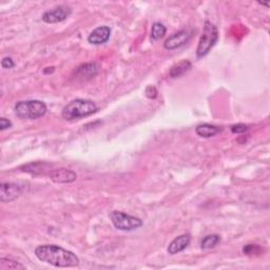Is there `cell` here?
<instances>
[{"label":"cell","instance_id":"cell-24","mask_svg":"<svg viewBox=\"0 0 270 270\" xmlns=\"http://www.w3.org/2000/svg\"><path fill=\"white\" fill-rule=\"evenodd\" d=\"M54 72V67H49V69L43 70L44 74H49V73H53Z\"/></svg>","mask_w":270,"mask_h":270},{"label":"cell","instance_id":"cell-18","mask_svg":"<svg viewBox=\"0 0 270 270\" xmlns=\"http://www.w3.org/2000/svg\"><path fill=\"white\" fill-rule=\"evenodd\" d=\"M47 165L48 164H46V163H32V164L23 166L21 170L24 172L32 173V174H41L44 170L43 167Z\"/></svg>","mask_w":270,"mask_h":270},{"label":"cell","instance_id":"cell-12","mask_svg":"<svg viewBox=\"0 0 270 270\" xmlns=\"http://www.w3.org/2000/svg\"><path fill=\"white\" fill-rule=\"evenodd\" d=\"M98 71H99V66L97 63L88 62V63H85V65L79 66L75 72H76L77 78H82L85 80H88V79H91L92 77H94L96 74H97Z\"/></svg>","mask_w":270,"mask_h":270},{"label":"cell","instance_id":"cell-10","mask_svg":"<svg viewBox=\"0 0 270 270\" xmlns=\"http://www.w3.org/2000/svg\"><path fill=\"white\" fill-rule=\"evenodd\" d=\"M111 35V29L107 27V25H101V27L96 28L94 31L91 32V34L88 37V41L91 44H99L106 43Z\"/></svg>","mask_w":270,"mask_h":270},{"label":"cell","instance_id":"cell-14","mask_svg":"<svg viewBox=\"0 0 270 270\" xmlns=\"http://www.w3.org/2000/svg\"><path fill=\"white\" fill-rule=\"evenodd\" d=\"M191 68L192 65L189 60H182L175 63L174 66H172L169 71V76L172 77V78H177V77H181L185 73H187Z\"/></svg>","mask_w":270,"mask_h":270},{"label":"cell","instance_id":"cell-15","mask_svg":"<svg viewBox=\"0 0 270 270\" xmlns=\"http://www.w3.org/2000/svg\"><path fill=\"white\" fill-rule=\"evenodd\" d=\"M221 242V236L218 234H210L205 236L201 242V247L203 249L214 248L218 243Z\"/></svg>","mask_w":270,"mask_h":270},{"label":"cell","instance_id":"cell-5","mask_svg":"<svg viewBox=\"0 0 270 270\" xmlns=\"http://www.w3.org/2000/svg\"><path fill=\"white\" fill-rule=\"evenodd\" d=\"M110 218L114 227L121 231H133L143 226V221L140 218L121 211H112Z\"/></svg>","mask_w":270,"mask_h":270},{"label":"cell","instance_id":"cell-6","mask_svg":"<svg viewBox=\"0 0 270 270\" xmlns=\"http://www.w3.org/2000/svg\"><path fill=\"white\" fill-rule=\"evenodd\" d=\"M72 14V9L68 5H57L42 14V20L47 23H58L65 21Z\"/></svg>","mask_w":270,"mask_h":270},{"label":"cell","instance_id":"cell-16","mask_svg":"<svg viewBox=\"0 0 270 270\" xmlns=\"http://www.w3.org/2000/svg\"><path fill=\"white\" fill-rule=\"evenodd\" d=\"M0 269L1 270H8V269L19 270V269H25V266L17 261L1 258L0 259Z\"/></svg>","mask_w":270,"mask_h":270},{"label":"cell","instance_id":"cell-20","mask_svg":"<svg viewBox=\"0 0 270 270\" xmlns=\"http://www.w3.org/2000/svg\"><path fill=\"white\" fill-rule=\"evenodd\" d=\"M146 96H147L148 98H150V99L156 98L157 97V90H156V88L153 87V86L147 87V89H146Z\"/></svg>","mask_w":270,"mask_h":270},{"label":"cell","instance_id":"cell-8","mask_svg":"<svg viewBox=\"0 0 270 270\" xmlns=\"http://www.w3.org/2000/svg\"><path fill=\"white\" fill-rule=\"evenodd\" d=\"M191 35H192L191 32L188 30L178 31L176 33L172 34L171 36L167 38L166 41L164 42V48L169 51L181 48L185 43H187V41L190 39Z\"/></svg>","mask_w":270,"mask_h":270},{"label":"cell","instance_id":"cell-9","mask_svg":"<svg viewBox=\"0 0 270 270\" xmlns=\"http://www.w3.org/2000/svg\"><path fill=\"white\" fill-rule=\"evenodd\" d=\"M49 176L51 178V181L56 184H70L75 182L77 178L76 173L67 168L52 170L50 172Z\"/></svg>","mask_w":270,"mask_h":270},{"label":"cell","instance_id":"cell-21","mask_svg":"<svg viewBox=\"0 0 270 270\" xmlns=\"http://www.w3.org/2000/svg\"><path fill=\"white\" fill-rule=\"evenodd\" d=\"M1 66L3 69H12L15 67V62L13 61L11 57H4L1 60Z\"/></svg>","mask_w":270,"mask_h":270},{"label":"cell","instance_id":"cell-23","mask_svg":"<svg viewBox=\"0 0 270 270\" xmlns=\"http://www.w3.org/2000/svg\"><path fill=\"white\" fill-rule=\"evenodd\" d=\"M12 127V121L6 119L5 117H1L0 118V130L4 131L6 129H9V128Z\"/></svg>","mask_w":270,"mask_h":270},{"label":"cell","instance_id":"cell-19","mask_svg":"<svg viewBox=\"0 0 270 270\" xmlns=\"http://www.w3.org/2000/svg\"><path fill=\"white\" fill-rule=\"evenodd\" d=\"M248 129H249V126H247L245 124H236V125L231 126V132L234 134L244 133V132H246Z\"/></svg>","mask_w":270,"mask_h":270},{"label":"cell","instance_id":"cell-22","mask_svg":"<svg viewBox=\"0 0 270 270\" xmlns=\"http://www.w3.org/2000/svg\"><path fill=\"white\" fill-rule=\"evenodd\" d=\"M261 248L258 245H252V244H250V245H247L246 247L243 248V252L246 254H252V252H256V250H260Z\"/></svg>","mask_w":270,"mask_h":270},{"label":"cell","instance_id":"cell-13","mask_svg":"<svg viewBox=\"0 0 270 270\" xmlns=\"http://www.w3.org/2000/svg\"><path fill=\"white\" fill-rule=\"evenodd\" d=\"M223 131V128L220 126L210 125V124H202L198 125L195 128V132L198 136L204 138H209L212 136H215L218 133Z\"/></svg>","mask_w":270,"mask_h":270},{"label":"cell","instance_id":"cell-25","mask_svg":"<svg viewBox=\"0 0 270 270\" xmlns=\"http://www.w3.org/2000/svg\"><path fill=\"white\" fill-rule=\"evenodd\" d=\"M259 3H261L262 5H266V6H269V3H266V2H259Z\"/></svg>","mask_w":270,"mask_h":270},{"label":"cell","instance_id":"cell-11","mask_svg":"<svg viewBox=\"0 0 270 270\" xmlns=\"http://www.w3.org/2000/svg\"><path fill=\"white\" fill-rule=\"evenodd\" d=\"M191 242V235L188 233H185L182 235H178L175 237L168 246V253L170 254H177L179 252H182L183 250H185L189 246V244Z\"/></svg>","mask_w":270,"mask_h":270},{"label":"cell","instance_id":"cell-17","mask_svg":"<svg viewBox=\"0 0 270 270\" xmlns=\"http://www.w3.org/2000/svg\"><path fill=\"white\" fill-rule=\"evenodd\" d=\"M167 29L163 23L160 22H154L151 29V39L152 40H158L160 38H163L166 34Z\"/></svg>","mask_w":270,"mask_h":270},{"label":"cell","instance_id":"cell-3","mask_svg":"<svg viewBox=\"0 0 270 270\" xmlns=\"http://www.w3.org/2000/svg\"><path fill=\"white\" fill-rule=\"evenodd\" d=\"M15 113L21 119H38L47 113V105L38 99H29L19 101L15 105Z\"/></svg>","mask_w":270,"mask_h":270},{"label":"cell","instance_id":"cell-4","mask_svg":"<svg viewBox=\"0 0 270 270\" xmlns=\"http://www.w3.org/2000/svg\"><path fill=\"white\" fill-rule=\"evenodd\" d=\"M218 40V31L213 23L210 21L204 22L203 33L201 35L200 40L196 48V57L197 58H203L207 55L211 49L215 46Z\"/></svg>","mask_w":270,"mask_h":270},{"label":"cell","instance_id":"cell-7","mask_svg":"<svg viewBox=\"0 0 270 270\" xmlns=\"http://www.w3.org/2000/svg\"><path fill=\"white\" fill-rule=\"evenodd\" d=\"M23 187L16 183H2L0 186V201L10 203L22 194Z\"/></svg>","mask_w":270,"mask_h":270},{"label":"cell","instance_id":"cell-2","mask_svg":"<svg viewBox=\"0 0 270 270\" xmlns=\"http://www.w3.org/2000/svg\"><path fill=\"white\" fill-rule=\"evenodd\" d=\"M98 108L94 101L90 99H81L77 98L72 101L62 109L61 116L63 119L68 121H73L77 119H81L90 116L94 113L97 112Z\"/></svg>","mask_w":270,"mask_h":270},{"label":"cell","instance_id":"cell-1","mask_svg":"<svg viewBox=\"0 0 270 270\" xmlns=\"http://www.w3.org/2000/svg\"><path fill=\"white\" fill-rule=\"evenodd\" d=\"M37 259L55 267L69 268L79 265V258L74 252L57 245H41L35 249Z\"/></svg>","mask_w":270,"mask_h":270}]
</instances>
